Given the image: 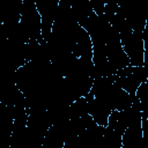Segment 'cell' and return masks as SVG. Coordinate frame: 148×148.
I'll return each mask as SVG.
<instances>
[{"mask_svg":"<svg viewBox=\"0 0 148 148\" xmlns=\"http://www.w3.org/2000/svg\"><path fill=\"white\" fill-rule=\"evenodd\" d=\"M148 81L147 68L145 66H132L128 65L124 68L117 69L116 72V83L123 88L131 96H135V91L140 83Z\"/></svg>","mask_w":148,"mask_h":148,"instance_id":"cell-1","label":"cell"},{"mask_svg":"<svg viewBox=\"0 0 148 148\" xmlns=\"http://www.w3.org/2000/svg\"><path fill=\"white\" fill-rule=\"evenodd\" d=\"M20 23L27 31L29 39L42 42L40 35V14L38 13L34 0H22Z\"/></svg>","mask_w":148,"mask_h":148,"instance_id":"cell-2","label":"cell"},{"mask_svg":"<svg viewBox=\"0 0 148 148\" xmlns=\"http://www.w3.org/2000/svg\"><path fill=\"white\" fill-rule=\"evenodd\" d=\"M121 46L130 59L132 66H145L146 65V45L142 37V32L132 31L126 38L120 40Z\"/></svg>","mask_w":148,"mask_h":148,"instance_id":"cell-3","label":"cell"},{"mask_svg":"<svg viewBox=\"0 0 148 148\" xmlns=\"http://www.w3.org/2000/svg\"><path fill=\"white\" fill-rule=\"evenodd\" d=\"M88 99V113L94 118L96 124L106 126L108 118L113 111L112 106L103 98L95 97L90 91L84 96Z\"/></svg>","mask_w":148,"mask_h":148,"instance_id":"cell-4","label":"cell"},{"mask_svg":"<svg viewBox=\"0 0 148 148\" xmlns=\"http://www.w3.org/2000/svg\"><path fill=\"white\" fill-rule=\"evenodd\" d=\"M71 52L76 58H87L92 59V44L89 37V34L79 24L75 34V43Z\"/></svg>","mask_w":148,"mask_h":148,"instance_id":"cell-5","label":"cell"},{"mask_svg":"<svg viewBox=\"0 0 148 148\" xmlns=\"http://www.w3.org/2000/svg\"><path fill=\"white\" fill-rule=\"evenodd\" d=\"M71 10L77 23L95 13L89 0H73L71 5Z\"/></svg>","mask_w":148,"mask_h":148,"instance_id":"cell-6","label":"cell"},{"mask_svg":"<svg viewBox=\"0 0 148 148\" xmlns=\"http://www.w3.org/2000/svg\"><path fill=\"white\" fill-rule=\"evenodd\" d=\"M88 113V99L82 96L74 102H72L68 106V116L71 118H79L83 114Z\"/></svg>","mask_w":148,"mask_h":148,"instance_id":"cell-7","label":"cell"},{"mask_svg":"<svg viewBox=\"0 0 148 148\" xmlns=\"http://www.w3.org/2000/svg\"><path fill=\"white\" fill-rule=\"evenodd\" d=\"M91 6H92V9L94 12L97 14V15H102L103 12H104V5L106 2V0H89Z\"/></svg>","mask_w":148,"mask_h":148,"instance_id":"cell-8","label":"cell"}]
</instances>
